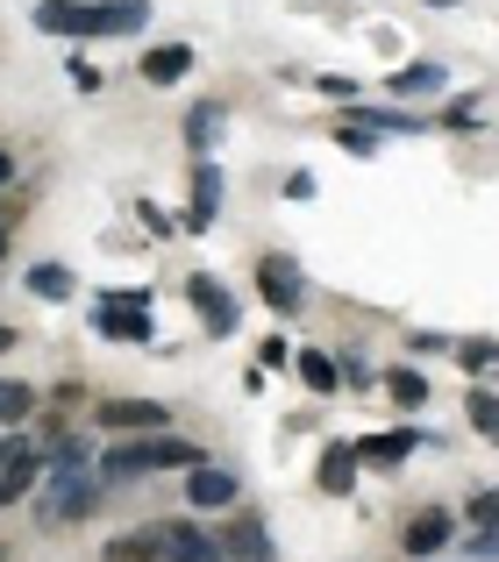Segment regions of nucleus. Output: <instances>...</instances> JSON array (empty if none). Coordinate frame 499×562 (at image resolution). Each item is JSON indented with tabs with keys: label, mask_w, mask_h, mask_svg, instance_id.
<instances>
[{
	"label": "nucleus",
	"mask_w": 499,
	"mask_h": 562,
	"mask_svg": "<svg viewBox=\"0 0 499 562\" xmlns=\"http://www.w3.org/2000/svg\"><path fill=\"white\" fill-rule=\"evenodd\" d=\"M208 463V456L193 449L186 435H171V427H157V435H122L108 456H100V477L122 484V477H151V470H193Z\"/></svg>",
	"instance_id": "obj_1"
},
{
	"label": "nucleus",
	"mask_w": 499,
	"mask_h": 562,
	"mask_svg": "<svg viewBox=\"0 0 499 562\" xmlns=\"http://www.w3.org/2000/svg\"><path fill=\"white\" fill-rule=\"evenodd\" d=\"M100 492H108V477H93V470H71V477H51L43 484V527H71L86 520V513L100 506Z\"/></svg>",
	"instance_id": "obj_2"
},
{
	"label": "nucleus",
	"mask_w": 499,
	"mask_h": 562,
	"mask_svg": "<svg viewBox=\"0 0 499 562\" xmlns=\"http://www.w3.org/2000/svg\"><path fill=\"white\" fill-rule=\"evenodd\" d=\"M93 328L108 335V342H151V292L129 285V292H108L93 314Z\"/></svg>",
	"instance_id": "obj_3"
},
{
	"label": "nucleus",
	"mask_w": 499,
	"mask_h": 562,
	"mask_svg": "<svg viewBox=\"0 0 499 562\" xmlns=\"http://www.w3.org/2000/svg\"><path fill=\"white\" fill-rule=\"evenodd\" d=\"M186 300H193V314H200V328L214 335V342H222V335H236V300H229L222 285H214L208 271H193L186 278Z\"/></svg>",
	"instance_id": "obj_4"
},
{
	"label": "nucleus",
	"mask_w": 499,
	"mask_h": 562,
	"mask_svg": "<svg viewBox=\"0 0 499 562\" xmlns=\"http://www.w3.org/2000/svg\"><path fill=\"white\" fill-rule=\"evenodd\" d=\"M186 498H193V513L236 506V470H229V463H193V470H186Z\"/></svg>",
	"instance_id": "obj_5"
},
{
	"label": "nucleus",
	"mask_w": 499,
	"mask_h": 562,
	"mask_svg": "<svg viewBox=\"0 0 499 562\" xmlns=\"http://www.w3.org/2000/svg\"><path fill=\"white\" fill-rule=\"evenodd\" d=\"M257 292H264V306L292 314V306L307 300V278H300V263H292V257H264V263H257Z\"/></svg>",
	"instance_id": "obj_6"
},
{
	"label": "nucleus",
	"mask_w": 499,
	"mask_h": 562,
	"mask_svg": "<svg viewBox=\"0 0 499 562\" xmlns=\"http://www.w3.org/2000/svg\"><path fill=\"white\" fill-rule=\"evenodd\" d=\"M100 427H114V435H157V427H171V413L157 398H108Z\"/></svg>",
	"instance_id": "obj_7"
},
{
	"label": "nucleus",
	"mask_w": 499,
	"mask_h": 562,
	"mask_svg": "<svg viewBox=\"0 0 499 562\" xmlns=\"http://www.w3.org/2000/svg\"><path fill=\"white\" fill-rule=\"evenodd\" d=\"M151 29V0H93L86 36H143Z\"/></svg>",
	"instance_id": "obj_8"
},
{
	"label": "nucleus",
	"mask_w": 499,
	"mask_h": 562,
	"mask_svg": "<svg viewBox=\"0 0 499 562\" xmlns=\"http://www.w3.org/2000/svg\"><path fill=\"white\" fill-rule=\"evenodd\" d=\"M450 535H457V520H450L443 506H429V513H414V520L400 527V549H407V555H443Z\"/></svg>",
	"instance_id": "obj_9"
},
{
	"label": "nucleus",
	"mask_w": 499,
	"mask_h": 562,
	"mask_svg": "<svg viewBox=\"0 0 499 562\" xmlns=\"http://www.w3.org/2000/svg\"><path fill=\"white\" fill-rule=\"evenodd\" d=\"M222 549H229V562H278V549H271V535H264L257 513H236V520L222 527Z\"/></svg>",
	"instance_id": "obj_10"
},
{
	"label": "nucleus",
	"mask_w": 499,
	"mask_h": 562,
	"mask_svg": "<svg viewBox=\"0 0 499 562\" xmlns=\"http://www.w3.org/2000/svg\"><path fill=\"white\" fill-rule=\"evenodd\" d=\"M314 484H321L329 498H350V492H357V441H329V449H321Z\"/></svg>",
	"instance_id": "obj_11"
},
{
	"label": "nucleus",
	"mask_w": 499,
	"mask_h": 562,
	"mask_svg": "<svg viewBox=\"0 0 499 562\" xmlns=\"http://www.w3.org/2000/svg\"><path fill=\"white\" fill-rule=\"evenodd\" d=\"M214 206H222V165H214V157H200V165H193V206H186V228L208 235Z\"/></svg>",
	"instance_id": "obj_12"
},
{
	"label": "nucleus",
	"mask_w": 499,
	"mask_h": 562,
	"mask_svg": "<svg viewBox=\"0 0 499 562\" xmlns=\"http://www.w3.org/2000/svg\"><path fill=\"white\" fill-rule=\"evenodd\" d=\"M29 477H36V449H29L22 435H8V441H0V506L29 492Z\"/></svg>",
	"instance_id": "obj_13"
},
{
	"label": "nucleus",
	"mask_w": 499,
	"mask_h": 562,
	"mask_svg": "<svg viewBox=\"0 0 499 562\" xmlns=\"http://www.w3.org/2000/svg\"><path fill=\"white\" fill-rule=\"evenodd\" d=\"M165 562H229V549L208 541L193 520H179V527H165Z\"/></svg>",
	"instance_id": "obj_14"
},
{
	"label": "nucleus",
	"mask_w": 499,
	"mask_h": 562,
	"mask_svg": "<svg viewBox=\"0 0 499 562\" xmlns=\"http://www.w3.org/2000/svg\"><path fill=\"white\" fill-rule=\"evenodd\" d=\"M414 449H421L414 427H378V435H364V441H357V463H407Z\"/></svg>",
	"instance_id": "obj_15"
},
{
	"label": "nucleus",
	"mask_w": 499,
	"mask_h": 562,
	"mask_svg": "<svg viewBox=\"0 0 499 562\" xmlns=\"http://www.w3.org/2000/svg\"><path fill=\"white\" fill-rule=\"evenodd\" d=\"M222 128H229V108H222V100H200V108L186 114V150H193V157H214Z\"/></svg>",
	"instance_id": "obj_16"
},
{
	"label": "nucleus",
	"mask_w": 499,
	"mask_h": 562,
	"mask_svg": "<svg viewBox=\"0 0 499 562\" xmlns=\"http://www.w3.org/2000/svg\"><path fill=\"white\" fill-rule=\"evenodd\" d=\"M86 22H93V0H43L36 8L43 36H86Z\"/></svg>",
	"instance_id": "obj_17"
},
{
	"label": "nucleus",
	"mask_w": 499,
	"mask_h": 562,
	"mask_svg": "<svg viewBox=\"0 0 499 562\" xmlns=\"http://www.w3.org/2000/svg\"><path fill=\"white\" fill-rule=\"evenodd\" d=\"M186 71H193V50H186V43H151V50H143V79L151 86H179Z\"/></svg>",
	"instance_id": "obj_18"
},
{
	"label": "nucleus",
	"mask_w": 499,
	"mask_h": 562,
	"mask_svg": "<svg viewBox=\"0 0 499 562\" xmlns=\"http://www.w3.org/2000/svg\"><path fill=\"white\" fill-rule=\"evenodd\" d=\"M22 292H36V300H71V292H79V278H71L65 271V263H29V271H22Z\"/></svg>",
	"instance_id": "obj_19"
},
{
	"label": "nucleus",
	"mask_w": 499,
	"mask_h": 562,
	"mask_svg": "<svg viewBox=\"0 0 499 562\" xmlns=\"http://www.w3.org/2000/svg\"><path fill=\"white\" fill-rule=\"evenodd\" d=\"M343 122L372 128V136H421V128H429V122H414V114H400V108H350Z\"/></svg>",
	"instance_id": "obj_20"
},
{
	"label": "nucleus",
	"mask_w": 499,
	"mask_h": 562,
	"mask_svg": "<svg viewBox=\"0 0 499 562\" xmlns=\"http://www.w3.org/2000/svg\"><path fill=\"white\" fill-rule=\"evenodd\" d=\"M443 86H450V71H443V65H429V57H421V65H400V71H392V100L443 93Z\"/></svg>",
	"instance_id": "obj_21"
},
{
	"label": "nucleus",
	"mask_w": 499,
	"mask_h": 562,
	"mask_svg": "<svg viewBox=\"0 0 499 562\" xmlns=\"http://www.w3.org/2000/svg\"><path fill=\"white\" fill-rule=\"evenodd\" d=\"M93 463V449H86V435H57L51 456H43V477H71V470Z\"/></svg>",
	"instance_id": "obj_22"
},
{
	"label": "nucleus",
	"mask_w": 499,
	"mask_h": 562,
	"mask_svg": "<svg viewBox=\"0 0 499 562\" xmlns=\"http://www.w3.org/2000/svg\"><path fill=\"white\" fill-rule=\"evenodd\" d=\"M386 398H392V406H429V378H421L414 363H392V371H386Z\"/></svg>",
	"instance_id": "obj_23"
},
{
	"label": "nucleus",
	"mask_w": 499,
	"mask_h": 562,
	"mask_svg": "<svg viewBox=\"0 0 499 562\" xmlns=\"http://www.w3.org/2000/svg\"><path fill=\"white\" fill-rule=\"evenodd\" d=\"M300 378H307V392H321V398H329L335 384H343V363H335V357H321V349H300Z\"/></svg>",
	"instance_id": "obj_24"
},
{
	"label": "nucleus",
	"mask_w": 499,
	"mask_h": 562,
	"mask_svg": "<svg viewBox=\"0 0 499 562\" xmlns=\"http://www.w3.org/2000/svg\"><path fill=\"white\" fill-rule=\"evenodd\" d=\"M29 413H36V392L22 378H0V427H22Z\"/></svg>",
	"instance_id": "obj_25"
},
{
	"label": "nucleus",
	"mask_w": 499,
	"mask_h": 562,
	"mask_svg": "<svg viewBox=\"0 0 499 562\" xmlns=\"http://www.w3.org/2000/svg\"><path fill=\"white\" fill-rule=\"evenodd\" d=\"M100 562H165V535H122V541H108V555Z\"/></svg>",
	"instance_id": "obj_26"
},
{
	"label": "nucleus",
	"mask_w": 499,
	"mask_h": 562,
	"mask_svg": "<svg viewBox=\"0 0 499 562\" xmlns=\"http://www.w3.org/2000/svg\"><path fill=\"white\" fill-rule=\"evenodd\" d=\"M464 420H472L478 435L499 441V392H472V398H464Z\"/></svg>",
	"instance_id": "obj_27"
},
{
	"label": "nucleus",
	"mask_w": 499,
	"mask_h": 562,
	"mask_svg": "<svg viewBox=\"0 0 499 562\" xmlns=\"http://www.w3.org/2000/svg\"><path fill=\"white\" fill-rule=\"evenodd\" d=\"M450 357H457L464 371H492V363H499V342H457Z\"/></svg>",
	"instance_id": "obj_28"
},
{
	"label": "nucleus",
	"mask_w": 499,
	"mask_h": 562,
	"mask_svg": "<svg viewBox=\"0 0 499 562\" xmlns=\"http://www.w3.org/2000/svg\"><path fill=\"white\" fill-rule=\"evenodd\" d=\"M335 143H343L350 157H372V150H378V136H372V128H350V122H335Z\"/></svg>",
	"instance_id": "obj_29"
},
{
	"label": "nucleus",
	"mask_w": 499,
	"mask_h": 562,
	"mask_svg": "<svg viewBox=\"0 0 499 562\" xmlns=\"http://www.w3.org/2000/svg\"><path fill=\"white\" fill-rule=\"evenodd\" d=\"M464 520H472V527H499V492H478L472 506H464Z\"/></svg>",
	"instance_id": "obj_30"
},
{
	"label": "nucleus",
	"mask_w": 499,
	"mask_h": 562,
	"mask_svg": "<svg viewBox=\"0 0 499 562\" xmlns=\"http://www.w3.org/2000/svg\"><path fill=\"white\" fill-rule=\"evenodd\" d=\"M443 128H478L472 122V100H450V108H443Z\"/></svg>",
	"instance_id": "obj_31"
},
{
	"label": "nucleus",
	"mask_w": 499,
	"mask_h": 562,
	"mask_svg": "<svg viewBox=\"0 0 499 562\" xmlns=\"http://www.w3.org/2000/svg\"><path fill=\"white\" fill-rule=\"evenodd\" d=\"M407 349H414V357H443V349H457V342H443V335H414Z\"/></svg>",
	"instance_id": "obj_32"
},
{
	"label": "nucleus",
	"mask_w": 499,
	"mask_h": 562,
	"mask_svg": "<svg viewBox=\"0 0 499 562\" xmlns=\"http://www.w3.org/2000/svg\"><path fill=\"white\" fill-rule=\"evenodd\" d=\"M8 186H14V157L0 150V192H8Z\"/></svg>",
	"instance_id": "obj_33"
},
{
	"label": "nucleus",
	"mask_w": 499,
	"mask_h": 562,
	"mask_svg": "<svg viewBox=\"0 0 499 562\" xmlns=\"http://www.w3.org/2000/svg\"><path fill=\"white\" fill-rule=\"evenodd\" d=\"M421 8H457V0H421Z\"/></svg>",
	"instance_id": "obj_34"
},
{
	"label": "nucleus",
	"mask_w": 499,
	"mask_h": 562,
	"mask_svg": "<svg viewBox=\"0 0 499 562\" xmlns=\"http://www.w3.org/2000/svg\"><path fill=\"white\" fill-rule=\"evenodd\" d=\"M8 243H14V235H8V228H0V257H8Z\"/></svg>",
	"instance_id": "obj_35"
},
{
	"label": "nucleus",
	"mask_w": 499,
	"mask_h": 562,
	"mask_svg": "<svg viewBox=\"0 0 499 562\" xmlns=\"http://www.w3.org/2000/svg\"><path fill=\"white\" fill-rule=\"evenodd\" d=\"M0 562H8V555H0Z\"/></svg>",
	"instance_id": "obj_36"
}]
</instances>
